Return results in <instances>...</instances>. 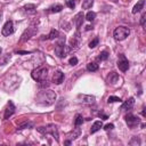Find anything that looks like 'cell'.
<instances>
[{"mask_svg": "<svg viewBox=\"0 0 146 146\" xmlns=\"http://www.w3.org/2000/svg\"><path fill=\"white\" fill-rule=\"evenodd\" d=\"M56 98H57V95H56V92L52 91V90H43V91H41V92L38 95V97H36L38 103H39L40 105H43V106L52 105V104L55 103Z\"/></svg>", "mask_w": 146, "mask_h": 146, "instance_id": "obj_1", "label": "cell"}, {"mask_svg": "<svg viewBox=\"0 0 146 146\" xmlns=\"http://www.w3.org/2000/svg\"><path fill=\"white\" fill-rule=\"evenodd\" d=\"M31 76L38 82H44L48 76V68L47 67H38L34 68L31 73Z\"/></svg>", "mask_w": 146, "mask_h": 146, "instance_id": "obj_2", "label": "cell"}, {"mask_svg": "<svg viewBox=\"0 0 146 146\" xmlns=\"http://www.w3.org/2000/svg\"><path fill=\"white\" fill-rule=\"evenodd\" d=\"M129 34H130V30L127 26H117L113 32V36L116 41H122L127 39Z\"/></svg>", "mask_w": 146, "mask_h": 146, "instance_id": "obj_3", "label": "cell"}, {"mask_svg": "<svg viewBox=\"0 0 146 146\" xmlns=\"http://www.w3.org/2000/svg\"><path fill=\"white\" fill-rule=\"evenodd\" d=\"M36 130L40 132V133H50L56 140H58V129H57V125L56 124H48L46 127H39L36 128Z\"/></svg>", "mask_w": 146, "mask_h": 146, "instance_id": "obj_4", "label": "cell"}, {"mask_svg": "<svg viewBox=\"0 0 146 146\" xmlns=\"http://www.w3.org/2000/svg\"><path fill=\"white\" fill-rule=\"evenodd\" d=\"M70 51H71L70 47L65 44V39H64L63 41L58 42V43L56 44V47H55V54H56V56L59 57V58L65 57Z\"/></svg>", "mask_w": 146, "mask_h": 146, "instance_id": "obj_5", "label": "cell"}, {"mask_svg": "<svg viewBox=\"0 0 146 146\" xmlns=\"http://www.w3.org/2000/svg\"><path fill=\"white\" fill-rule=\"evenodd\" d=\"M125 122H127V124H128L129 128H136L140 123V120L136 115H133L131 113H128L125 115Z\"/></svg>", "mask_w": 146, "mask_h": 146, "instance_id": "obj_6", "label": "cell"}, {"mask_svg": "<svg viewBox=\"0 0 146 146\" xmlns=\"http://www.w3.org/2000/svg\"><path fill=\"white\" fill-rule=\"evenodd\" d=\"M14 31H15L14 30V23L11 21H8V22L5 23V25H3L2 30H1V33H2L3 36H9V35H11L14 33Z\"/></svg>", "mask_w": 146, "mask_h": 146, "instance_id": "obj_7", "label": "cell"}, {"mask_svg": "<svg viewBox=\"0 0 146 146\" xmlns=\"http://www.w3.org/2000/svg\"><path fill=\"white\" fill-rule=\"evenodd\" d=\"M117 67H119V70L122 71V72H125V71H128V68H129V62H128V59L125 58V56L122 55V54H121L120 57H119Z\"/></svg>", "mask_w": 146, "mask_h": 146, "instance_id": "obj_8", "label": "cell"}, {"mask_svg": "<svg viewBox=\"0 0 146 146\" xmlns=\"http://www.w3.org/2000/svg\"><path fill=\"white\" fill-rule=\"evenodd\" d=\"M14 113H15V105H14V103H13L11 100H9L8 104H7V106H6V108H5L3 119H5V120L9 119Z\"/></svg>", "mask_w": 146, "mask_h": 146, "instance_id": "obj_9", "label": "cell"}, {"mask_svg": "<svg viewBox=\"0 0 146 146\" xmlns=\"http://www.w3.org/2000/svg\"><path fill=\"white\" fill-rule=\"evenodd\" d=\"M80 36H79V32H76L75 33V35L71 39V41H70V49L71 50H75V49H78L79 48V46H80Z\"/></svg>", "mask_w": 146, "mask_h": 146, "instance_id": "obj_10", "label": "cell"}, {"mask_svg": "<svg viewBox=\"0 0 146 146\" xmlns=\"http://www.w3.org/2000/svg\"><path fill=\"white\" fill-rule=\"evenodd\" d=\"M78 99L82 103H86V104H91L95 102V96H91V95H84V94H79L78 95Z\"/></svg>", "mask_w": 146, "mask_h": 146, "instance_id": "obj_11", "label": "cell"}, {"mask_svg": "<svg viewBox=\"0 0 146 146\" xmlns=\"http://www.w3.org/2000/svg\"><path fill=\"white\" fill-rule=\"evenodd\" d=\"M64 78H65L64 73L58 70V71H56V72L54 73V75H52V81H54V83H56V84H60V83L64 81Z\"/></svg>", "mask_w": 146, "mask_h": 146, "instance_id": "obj_12", "label": "cell"}, {"mask_svg": "<svg viewBox=\"0 0 146 146\" xmlns=\"http://www.w3.org/2000/svg\"><path fill=\"white\" fill-rule=\"evenodd\" d=\"M36 32V30L34 29V27H29L27 30H25V32L22 34V38H21V41H26V40H29L34 33Z\"/></svg>", "mask_w": 146, "mask_h": 146, "instance_id": "obj_13", "label": "cell"}, {"mask_svg": "<svg viewBox=\"0 0 146 146\" xmlns=\"http://www.w3.org/2000/svg\"><path fill=\"white\" fill-rule=\"evenodd\" d=\"M133 105H135V98H133V97H130V98H128L127 100L123 102L121 108H122V110H131Z\"/></svg>", "mask_w": 146, "mask_h": 146, "instance_id": "obj_14", "label": "cell"}, {"mask_svg": "<svg viewBox=\"0 0 146 146\" xmlns=\"http://www.w3.org/2000/svg\"><path fill=\"white\" fill-rule=\"evenodd\" d=\"M83 18H84V15H83L82 11H80V13H78V14L75 15V17H74V23H75V26H76L78 29L81 27V25H82V23H83Z\"/></svg>", "mask_w": 146, "mask_h": 146, "instance_id": "obj_15", "label": "cell"}, {"mask_svg": "<svg viewBox=\"0 0 146 146\" xmlns=\"http://www.w3.org/2000/svg\"><path fill=\"white\" fill-rule=\"evenodd\" d=\"M119 80H120V76H119V74L115 73V72H111V73L107 75V82H108V83L115 84Z\"/></svg>", "mask_w": 146, "mask_h": 146, "instance_id": "obj_16", "label": "cell"}, {"mask_svg": "<svg viewBox=\"0 0 146 146\" xmlns=\"http://www.w3.org/2000/svg\"><path fill=\"white\" fill-rule=\"evenodd\" d=\"M144 5H145V0H139V1L133 6V8H132V14L139 13V11L144 8Z\"/></svg>", "mask_w": 146, "mask_h": 146, "instance_id": "obj_17", "label": "cell"}, {"mask_svg": "<svg viewBox=\"0 0 146 146\" xmlns=\"http://www.w3.org/2000/svg\"><path fill=\"white\" fill-rule=\"evenodd\" d=\"M100 128H103V122H102V121H95L94 124L91 125L90 133H95V132H97L98 130H100Z\"/></svg>", "mask_w": 146, "mask_h": 146, "instance_id": "obj_18", "label": "cell"}, {"mask_svg": "<svg viewBox=\"0 0 146 146\" xmlns=\"http://www.w3.org/2000/svg\"><path fill=\"white\" fill-rule=\"evenodd\" d=\"M80 135H81V129H80L79 127H76V128L71 132V135H70V139H71V140H72V139H76Z\"/></svg>", "mask_w": 146, "mask_h": 146, "instance_id": "obj_19", "label": "cell"}, {"mask_svg": "<svg viewBox=\"0 0 146 146\" xmlns=\"http://www.w3.org/2000/svg\"><path fill=\"white\" fill-rule=\"evenodd\" d=\"M57 36H59V32H58L57 30L52 29V30L50 31V33L46 36V39H48V40H52V39H56Z\"/></svg>", "mask_w": 146, "mask_h": 146, "instance_id": "obj_20", "label": "cell"}, {"mask_svg": "<svg viewBox=\"0 0 146 146\" xmlns=\"http://www.w3.org/2000/svg\"><path fill=\"white\" fill-rule=\"evenodd\" d=\"M35 9H36L35 5H32V3H29V5H26V6L23 7V10L26 11V13H34Z\"/></svg>", "mask_w": 146, "mask_h": 146, "instance_id": "obj_21", "label": "cell"}, {"mask_svg": "<svg viewBox=\"0 0 146 146\" xmlns=\"http://www.w3.org/2000/svg\"><path fill=\"white\" fill-rule=\"evenodd\" d=\"M62 9H63V6L62 5H58V3L49 7V11L50 13H59V11H62Z\"/></svg>", "mask_w": 146, "mask_h": 146, "instance_id": "obj_22", "label": "cell"}, {"mask_svg": "<svg viewBox=\"0 0 146 146\" xmlns=\"http://www.w3.org/2000/svg\"><path fill=\"white\" fill-rule=\"evenodd\" d=\"M87 70L89 72H95V71L98 70V64H96V63H88L87 64Z\"/></svg>", "mask_w": 146, "mask_h": 146, "instance_id": "obj_23", "label": "cell"}, {"mask_svg": "<svg viewBox=\"0 0 146 146\" xmlns=\"http://www.w3.org/2000/svg\"><path fill=\"white\" fill-rule=\"evenodd\" d=\"M82 123H83V117H82V115L76 114V115H75V120H74L75 127H79V125H81Z\"/></svg>", "mask_w": 146, "mask_h": 146, "instance_id": "obj_24", "label": "cell"}, {"mask_svg": "<svg viewBox=\"0 0 146 146\" xmlns=\"http://www.w3.org/2000/svg\"><path fill=\"white\" fill-rule=\"evenodd\" d=\"M94 5V0H83L82 2V8L83 9H89Z\"/></svg>", "mask_w": 146, "mask_h": 146, "instance_id": "obj_25", "label": "cell"}, {"mask_svg": "<svg viewBox=\"0 0 146 146\" xmlns=\"http://www.w3.org/2000/svg\"><path fill=\"white\" fill-rule=\"evenodd\" d=\"M84 17H86V19H87V21L92 22V21L95 19V17H96V13H94V11H88V13H87V15H86Z\"/></svg>", "mask_w": 146, "mask_h": 146, "instance_id": "obj_26", "label": "cell"}, {"mask_svg": "<svg viewBox=\"0 0 146 146\" xmlns=\"http://www.w3.org/2000/svg\"><path fill=\"white\" fill-rule=\"evenodd\" d=\"M116 102H121V98L120 97H116V96H110L108 98H107V103L110 104V103H116Z\"/></svg>", "mask_w": 146, "mask_h": 146, "instance_id": "obj_27", "label": "cell"}, {"mask_svg": "<svg viewBox=\"0 0 146 146\" xmlns=\"http://www.w3.org/2000/svg\"><path fill=\"white\" fill-rule=\"evenodd\" d=\"M108 58V52L107 51H102L100 54H99V56H98V59L99 60H105V59H107Z\"/></svg>", "mask_w": 146, "mask_h": 146, "instance_id": "obj_28", "label": "cell"}, {"mask_svg": "<svg viewBox=\"0 0 146 146\" xmlns=\"http://www.w3.org/2000/svg\"><path fill=\"white\" fill-rule=\"evenodd\" d=\"M31 127H32V122L26 121V122H24V123L19 124V125L17 127V129H25V128H31Z\"/></svg>", "mask_w": 146, "mask_h": 146, "instance_id": "obj_29", "label": "cell"}, {"mask_svg": "<svg viewBox=\"0 0 146 146\" xmlns=\"http://www.w3.org/2000/svg\"><path fill=\"white\" fill-rule=\"evenodd\" d=\"M98 42H99V39H98V38H95L92 41H90V42H89V48H91V49H92V48H95V47L98 44Z\"/></svg>", "mask_w": 146, "mask_h": 146, "instance_id": "obj_30", "label": "cell"}, {"mask_svg": "<svg viewBox=\"0 0 146 146\" xmlns=\"http://www.w3.org/2000/svg\"><path fill=\"white\" fill-rule=\"evenodd\" d=\"M66 6L68 8H71V9H73L75 7V1H73V0H66Z\"/></svg>", "mask_w": 146, "mask_h": 146, "instance_id": "obj_31", "label": "cell"}, {"mask_svg": "<svg viewBox=\"0 0 146 146\" xmlns=\"http://www.w3.org/2000/svg\"><path fill=\"white\" fill-rule=\"evenodd\" d=\"M68 63H70L72 66H74V65H76V64H78V58H76V57H74V56H73V57H71V58H70V60H68Z\"/></svg>", "mask_w": 146, "mask_h": 146, "instance_id": "obj_32", "label": "cell"}, {"mask_svg": "<svg viewBox=\"0 0 146 146\" xmlns=\"http://www.w3.org/2000/svg\"><path fill=\"white\" fill-rule=\"evenodd\" d=\"M130 145H133V144H137V145H140V140H139V138H137V137H133V139L129 143Z\"/></svg>", "mask_w": 146, "mask_h": 146, "instance_id": "obj_33", "label": "cell"}, {"mask_svg": "<svg viewBox=\"0 0 146 146\" xmlns=\"http://www.w3.org/2000/svg\"><path fill=\"white\" fill-rule=\"evenodd\" d=\"M145 19H146V13H143L141 17H140V25L144 26L145 25Z\"/></svg>", "mask_w": 146, "mask_h": 146, "instance_id": "obj_34", "label": "cell"}, {"mask_svg": "<svg viewBox=\"0 0 146 146\" xmlns=\"http://www.w3.org/2000/svg\"><path fill=\"white\" fill-rule=\"evenodd\" d=\"M113 128H114V124H112V123H108V124L104 125V129L105 130H112Z\"/></svg>", "mask_w": 146, "mask_h": 146, "instance_id": "obj_35", "label": "cell"}, {"mask_svg": "<svg viewBox=\"0 0 146 146\" xmlns=\"http://www.w3.org/2000/svg\"><path fill=\"white\" fill-rule=\"evenodd\" d=\"M99 116H102L103 120H106V119H107V115H105V114H103V113H99Z\"/></svg>", "mask_w": 146, "mask_h": 146, "instance_id": "obj_36", "label": "cell"}, {"mask_svg": "<svg viewBox=\"0 0 146 146\" xmlns=\"http://www.w3.org/2000/svg\"><path fill=\"white\" fill-rule=\"evenodd\" d=\"M18 54H29V51H17Z\"/></svg>", "mask_w": 146, "mask_h": 146, "instance_id": "obj_37", "label": "cell"}, {"mask_svg": "<svg viewBox=\"0 0 146 146\" xmlns=\"http://www.w3.org/2000/svg\"><path fill=\"white\" fill-rule=\"evenodd\" d=\"M141 114H143V116H145V115H146V113H145V108L143 110V112H141Z\"/></svg>", "mask_w": 146, "mask_h": 146, "instance_id": "obj_38", "label": "cell"}, {"mask_svg": "<svg viewBox=\"0 0 146 146\" xmlns=\"http://www.w3.org/2000/svg\"><path fill=\"white\" fill-rule=\"evenodd\" d=\"M65 144H66V145H70V144H71V140H66Z\"/></svg>", "mask_w": 146, "mask_h": 146, "instance_id": "obj_39", "label": "cell"}, {"mask_svg": "<svg viewBox=\"0 0 146 146\" xmlns=\"http://www.w3.org/2000/svg\"><path fill=\"white\" fill-rule=\"evenodd\" d=\"M111 1H113V2H117V0H111Z\"/></svg>", "mask_w": 146, "mask_h": 146, "instance_id": "obj_40", "label": "cell"}, {"mask_svg": "<svg viewBox=\"0 0 146 146\" xmlns=\"http://www.w3.org/2000/svg\"><path fill=\"white\" fill-rule=\"evenodd\" d=\"M1 52H2V49H1V48H0V55H1Z\"/></svg>", "mask_w": 146, "mask_h": 146, "instance_id": "obj_41", "label": "cell"}, {"mask_svg": "<svg viewBox=\"0 0 146 146\" xmlns=\"http://www.w3.org/2000/svg\"><path fill=\"white\" fill-rule=\"evenodd\" d=\"M1 17H2V15H1V13H0V19H1Z\"/></svg>", "mask_w": 146, "mask_h": 146, "instance_id": "obj_42", "label": "cell"}]
</instances>
